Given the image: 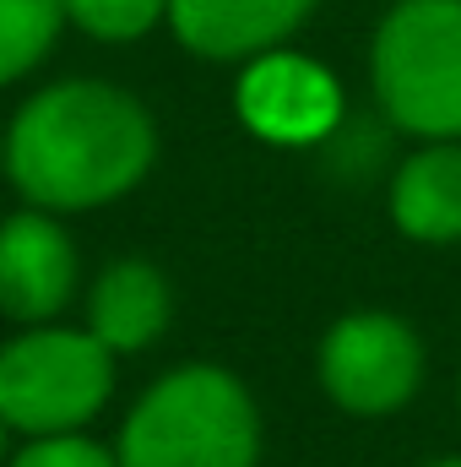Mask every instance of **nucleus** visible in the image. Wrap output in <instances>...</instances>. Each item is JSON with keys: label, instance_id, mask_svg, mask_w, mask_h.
Segmentation results:
<instances>
[{"label": "nucleus", "instance_id": "obj_1", "mask_svg": "<svg viewBox=\"0 0 461 467\" xmlns=\"http://www.w3.org/2000/svg\"><path fill=\"white\" fill-rule=\"evenodd\" d=\"M158 163L152 109L98 77L38 88L5 125V180L27 207L93 213L130 196Z\"/></svg>", "mask_w": 461, "mask_h": 467}, {"label": "nucleus", "instance_id": "obj_2", "mask_svg": "<svg viewBox=\"0 0 461 467\" xmlns=\"http://www.w3.org/2000/svg\"><path fill=\"white\" fill-rule=\"evenodd\" d=\"M115 457L119 467H255L261 408L223 364H179L136 397Z\"/></svg>", "mask_w": 461, "mask_h": 467}, {"label": "nucleus", "instance_id": "obj_3", "mask_svg": "<svg viewBox=\"0 0 461 467\" xmlns=\"http://www.w3.org/2000/svg\"><path fill=\"white\" fill-rule=\"evenodd\" d=\"M374 104L418 141H461V0H396L369 44Z\"/></svg>", "mask_w": 461, "mask_h": 467}, {"label": "nucleus", "instance_id": "obj_4", "mask_svg": "<svg viewBox=\"0 0 461 467\" xmlns=\"http://www.w3.org/2000/svg\"><path fill=\"white\" fill-rule=\"evenodd\" d=\"M115 397V353L87 327H22L0 348V419L27 435L87 430Z\"/></svg>", "mask_w": 461, "mask_h": 467}, {"label": "nucleus", "instance_id": "obj_5", "mask_svg": "<svg viewBox=\"0 0 461 467\" xmlns=\"http://www.w3.org/2000/svg\"><path fill=\"white\" fill-rule=\"evenodd\" d=\"M321 391L358 419L407 408L424 386V337L391 310H353L326 327L315 348Z\"/></svg>", "mask_w": 461, "mask_h": 467}, {"label": "nucleus", "instance_id": "obj_6", "mask_svg": "<svg viewBox=\"0 0 461 467\" xmlns=\"http://www.w3.org/2000/svg\"><path fill=\"white\" fill-rule=\"evenodd\" d=\"M233 109L250 136L271 147H326L343 130V82L321 60L282 44L244 60Z\"/></svg>", "mask_w": 461, "mask_h": 467}, {"label": "nucleus", "instance_id": "obj_7", "mask_svg": "<svg viewBox=\"0 0 461 467\" xmlns=\"http://www.w3.org/2000/svg\"><path fill=\"white\" fill-rule=\"evenodd\" d=\"M77 299V239L60 213L27 207L0 223V316L16 327L60 321Z\"/></svg>", "mask_w": 461, "mask_h": 467}, {"label": "nucleus", "instance_id": "obj_8", "mask_svg": "<svg viewBox=\"0 0 461 467\" xmlns=\"http://www.w3.org/2000/svg\"><path fill=\"white\" fill-rule=\"evenodd\" d=\"M315 0H169L174 38L201 60H255L282 49Z\"/></svg>", "mask_w": 461, "mask_h": 467}, {"label": "nucleus", "instance_id": "obj_9", "mask_svg": "<svg viewBox=\"0 0 461 467\" xmlns=\"http://www.w3.org/2000/svg\"><path fill=\"white\" fill-rule=\"evenodd\" d=\"M174 321V288L169 277L141 261V255H125V261H109L93 288H87V332L115 353H147Z\"/></svg>", "mask_w": 461, "mask_h": 467}, {"label": "nucleus", "instance_id": "obj_10", "mask_svg": "<svg viewBox=\"0 0 461 467\" xmlns=\"http://www.w3.org/2000/svg\"><path fill=\"white\" fill-rule=\"evenodd\" d=\"M391 223L418 244L461 239V141H424L391 174Z\"/></svg>", "mask_w": 461, "mask_h": 467}, {"label": "nucleus", "instance_id": "obj_11", "mask_svg": "<svg viewBox=\"0 0 461 467\" xmlns=\"http://www.w3.org/2000/svg\"><path fill=\"white\" fill-rule=\"evenodd\" d=\"M66 0H0V88L22 82L60 38Z\"/></svg>", "mask_w": 461, "mask_h": 467}, {"label": "nucleus", "instance_id": "obj_12", "mask_svg": "<svg viewBox=\"0 0 461 467\" xmlns=\"http://www.w3.org/2000/svg\"><path fill=\"white\" fill-rule=\"evenodd\" d=\"M66 22L98 44H136L169 22V0H66Z\"/></svg>", "mask_w": 461, "mask_h": 467}, {"label": "nucleus", "instance_id": "obj_13", "mask_svg": "<svg viewBox=\"0 0 461 467\" xmlns=\"http://www.w3.org/2000/svg\"><path fill=\"white\" fill-rule=\"evenodd\" d=\"M5 467H119V457L104 441L66 430V435H27L22 451L5 457Z\"/></svg>", "mask_w": 461, "mask_h": 467}, {"label": "nucleus", "instance_id": "obj_14", "mask_svg": "<svg viewBox=\"0 0 461 467\" xmlns=\"http://www.w3.org/2000/svg\"><path fill=\"white\" fill-rule=\"evenodd\" d=\"M5 435H11V430H5V419H0V467H5Z\"/></svg>", "mask_w": 461, "mask_h": 467}, {"label": "nucleus", "instance_id": "obj_15", "mask_svg": "<svg viewBox=\"0 0 461 467\" xmlns=\"http://www.w3.org/2000/svg\"><path fill=\"white\" fill-rule=\"evenodd\" d=\"M429 467H461V457H440V462H429Z\"/></svg>", "mask_w": 461, "mask_h": 467}, {"label": "nucleus", "instance_id": "obj_16", "mask_svg": "<svg viewBox=\"0 0 461 467\" xmlns=\"http://www.w3.org/2000/svg\"><path fill=\"white\" fill-rule=\"evenodd\" d=\"M0 169H5V136H0Z\"/></svg>", "mask_w": 461, "mask_h": 467}]
</instances>
